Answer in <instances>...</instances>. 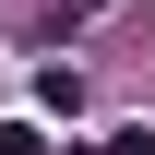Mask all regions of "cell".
Returning <instances> with one entry per match:
<instances>
[{
	"instance_id": "cell-1",
	"label": "cell",
	"mask_w": 155,
	"mask_h": 155,
	"mask_svg": "<svg viewBox=\"0 0 155 155\" xmlns=\"http://www.w3.org/2000/svg\"><path fill=\"white\" fill-rule=\"evenodd\" d=\"M0 155H48V131H24V119H12V131H0Z\"/></svg>"
}]
</instances>
